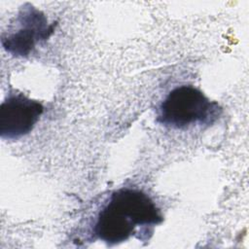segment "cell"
Listing matches in <instances>:
<instances>
[{
	"instance_id": "6da1fadb",
	"label": "cell",
	"mask_w": 249,
	"mask_h": 249,
	"mask_svg": "<svg viewBox=\"0 0 249 249\" xmlns=\"http://www.w3.org/2000/svg\"><path fill=\"white\" fill-rule=\"evenodd\" d=\"M163 217L152 198L140 190L120 189L98 213L95 235L109 245L127 240L136 233V228H153Z\"/></svg>"
},
{
	"instance_id": "7a4b0ae2",
	"label": "cell",
	"mask_w": 249,
	"mask_h": 249,
	"mask_svg": "<svg viewBox=\"0 0 249 249\" xmlns=\"http://www.w3.org/2000/svg\"><path fill=\"white\" fill-rule=\"evenodd\" d=\"M217 102L192 86L172 89L160 106L157 121L167 127L186 128L196 124H211L221 113Z\"/></svg>"
},
{
	"instance_id": "3957f363",
	"label": "cell",
	"mask_w": 249,
	"mask_h": 249,
	"mask_svg": "<svg viewBox=\"0 0 249 249\" xmlns=\"http://www.w3.org/2000/svg\"><path fill=\"white\" fill-rule=\"evenodd\" d=\"M44 111L43 105L21 93L10 94L0 106V136L18 139L29 133Z\"/></svg>"
},
{
	"instance_id": "277c9868",
	"label": "cell",
	"mask_w": 249,
	"mask_h": 249,
	"mask_svg": "<svg viewBox=\"0 0 249 249\" xmlns=\"http://www.w3.org/2000/svg\"><path fill=\"white\" fill-rule=\"evenodd\" d=\"M20 28L14 34L2 39L4 48L15 54L25 55L34 48L36 42L46 38L47 19L35 9H29L20 16Z\"/></svg>"
}]
</instances>
